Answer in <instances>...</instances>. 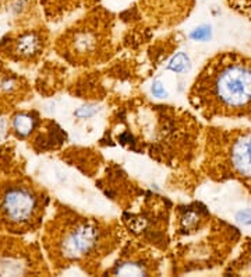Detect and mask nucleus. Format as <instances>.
Returning <instances> with one entry per match:
<instances>
[{
	"instance_id": "6ab92c4d",
	"label": "nucleus",
	"mask_w": 251,
	"mask_h": 277,
	"mask_svg": "<svg viewBox=\"0 0 251 277\" xmlns=\"http://www.w3.org/2000/svg\"><path fill=\"white\" fill-rule=\"evenodd\" d=\"M233 12L251 23V0H225Z\"/></svg>"
},
{
	"instance_id": "9d476101",
	"label": "nucleus",
	"mask_w": 251,
	"mask_h": 277,
	"mask_svg": "<svg viewBox=\"0 0 251 277\" xmlns=\"http://www.w3.org/2000/svg\"><path fill=\"white\" fill-rule=\"evenodd\" d=\"M50 274L38 243L0 232V276Z\"/></svg>"
},
{
	"instance_id": "a878e982",
	"label": "nucleus",
	"mask_w": 251,
	"mask_h": 277,
	"mask_svg": "<svg viewBox=\"0 0 251 277\" xmlns=\"http://www.w3.org/2000/svg\"><path fill=\"white\" fill-rule=\"evenodd\" d=\"M0 6H2V0H0Z\"/></svg>"
},
{
	"instance_id": "f8f14e48",
	"label": "nucleus",
	"mask_w": 251,
	"mask_h": 277,
	"mask_svg": "<svg viewBox=\"0 0 251 277\" xmlns=\"http://www.w3.org/2000/svg\"><path fill=\"white\" fill-rule=\"evenodd\" d=\"M29 98H32L31 83L27 77L13 72L0 57V116L13 112Z\"/></svg>"
},
{
	"instance_id": "423d86ee",
	"label": "nucleus",
	"mask_w": 251,
	"mask_h": 277,
	"mask_svg": "<svg viewBox=\"0 0 251 277\" xmlns=\"http://www.w3.org/2000/svg\"><path fill=\"white\" fill-rule=\"evenodd\" d=\"M113 23L115 17L111 12L95 6L56 38L53 49L73 66H94L106 62L115 53Z\"/></svg>"
},
{
	"instance_id": "ddd939ff",
	"label": "nucleus",
	"mask_w": 251,
	"mask_h": 277,
	"mask_svg": "<svg viewBox=\"0 0 251 277\" xmlns=\"http://www.w3.org/2000/svg\"><path fill=\"white\" fill-rule=\"evenodd\" d=\"M194 6V0H141V12L162 27L183 21Z\"/></svg>"
},
{
	"instance_id": "393cba45",
	"label": "nucleus",
	"mask_w": 251,
	"mask_h": 277,
	"mask_svg": "<svg viewBox=\"0 0 251 277\" xmlns=\"http://www.w3.org/2000/svg\"><path fill=\"white\" fill-rule=\"evenodd\" d=\"M237 220L241 221L243 224H251V210L240 211L237 214Z\"/></svg>"
},
{
	"instance_id": "20e7f679",
	"label": "nucleus",
	"mask_w": 251,
	"mask_h": 277,
	"mask_svg": "<svg viewBox=\"0 0 251 277\" xmlns=\"http://www.w3.org/2000/svg\"><path fill=\"white\" fill-rule=\"evenodd\" d=\"M239 239L236 227L212 216L202 203L174 209V258L180 273L222 265Z\"/></svg>"
},
{
	"instance_id": "4be33fe9",
	"label": "nucleus",
	"mask_w": 251,
	"mask_h": 277,
	"mask_svg": "<svg viewBox=\"0 0 251 277\" xmlns=\"http://www.w3.org/2000/svg\"><path fill=\"white\" fill-rule=\"evenodd\" d=\"M152 94H154V97H156V98H165V97L167 96L166 90H165V87H163V84H162L161 81H155L154 84H152Z\"/></svg>"
},
{
	"instance_id": "dca6fc26",
	"label": "nucleus",
	"mask_w": 251,
	"mask_h": 277,
	"mask_svg": "<svg viewBox=\"0 0 251 277\" xmlns=\"http://www.w3.org/2000/svg\"><path fill=\"white\" fill-rule=\"evenodd\" d=\"M99 0H41L45 17L48 21L59 23L63 18L81 9H89L98 5Z\"/></svg>"
},
{
	"instance_id": "6e6552de",
	"label": "nucleus",
	"mask_w": 251,
	"mask_h": 277,
	"mask_svg": "<svg viewBox=\"0 0 251 277\" xmlns=\"http://www.w3.org/2000/svg\"><path fill=\"white\" fill-rule=\"evenodd\" d=\"M170 204L166 199L148 195L139 209L126 211L123 216V226L133 232L134 237L142 242L155 245L156 248L166 249L169 245L167 226H169Z\"/></svg>"
},
{
	"instance_id": "5701e85b",
	"label": "nucleus",
	"mask_w": 251,
	"mask_h": 277,
	"mask_svg": "<svg viewBox=\"0 0 251 277\" xmlns=\"http://www.w3.org/2000/svg\"><path fill=\"white\" fill-rule=\"evenodd\" d=\"M96 111H98V109H92V111H89V108L84 107V108L77 109V111L74 112V116H78V118H89V116H92Z\"/></svg>"
},
{
	"instance_id": "b1692460",
	"label": "nucleus",
	"mask_w": 251,
	"mask_h": 277,
	"mask_svg": "<svg viewBox=\"0 0 251 277\" xmlns=\"http://www.w3.org/2000/svg\"><path fill=\"white\" fill-rule=\"evenodd\" d=\"M9 135V119L0 118V140H3Z\"/></svg>"
},
{
	"instance_id": "2eb2a0df",
	"label": "nucleus",
	"mask_w": 251,
	"mask_h": 277,
	"mask_svg": "<svg viewBox=\"0 0 251 277\" xmlns=\"http://www.w3.org/2000/svg\"><path fill=\"white\" fill-rule=\"evenodd\" d=\"M41 122L42 118L35 109L13 111L9 119V135L16 137L17 140H28L38 129Z\"/></svg>"
},
{
	"instance_id": "0eeeda50",
	"label": "nucleus",
	"mask_w": 251,
	"mask_h": 277,
	"mask_svg": "<svg viewBox=\"0 0 251 277\" xmlns=\"http://www.w3.org/2000/svg\"><path fill=\"white\" fill-rule=\"evenodd\" d=\"M50 204L49 193L22 172L0 175V232L27 235L39 231Z\"/></svg>"
},
{
	"instance_id": "9b49d317",
	"label": "nucleus",
	"mask_w": 251,
	"mask_h": 277,
	"mask_svg": "<svg viewBox=\"0 0 251 277\" xmlns=\"http://www.w3.org/2000/svg\"><path fill=\"white\" fill-rule=\"evenodd\" d=\"M105 274L115 276H154L161 274V256L142 241L127 242L116 262Z\"/></svg>"
},
{
	"instance_id": "f3484780",
	"label": "nucleus",
	"mask_w": 251,
	"mask_h": 277,
	"mask_svg": "<svg viewBox=\"0 0 251 277\" xmlns=\"http://www.w3.org/2000/svg\"><path fill=\"white\" fill-rule=\"evenodd\" d=\"M3 5L6 10L13 16L17 27H27V25L41 23V21H35L37 13H38L35 0H2V6Z\"/></svg>"
},
{
	"instance_id": "a211bd4d",
	"label": "nucleus",
	"mask_w": 251,
	"mask_h": 277,
	"mask_svg": "<svg viewBox=\"0 0 251 277\" xmlns=\"http://www.w3.org/2000/svg\"><path fill=\"white\" fill-rule=\"evenodd\" d=\"M226 273L233 274H251V239H247L244 249L236 258L233 263H230Z\"/></svg>"
},
{
	"instance_id": "f03ea898",
	"label": "nucleus",
	"mask_w": 251,
	"mask_h": 277,
	"mask_svg": "<svg viewBox=\"0 0 251 277\" xmlns=\"http://www.w3.org/2000/svg\"><path fill=\"white\" fill-rule=\"evenodd\" d=\"M123 238L122 223L83 214L56 202L53 214L44 224L42 248L53 270L61 273L78 267L96 274L120 248Z\"/></svg>"
},
{
	"instance_id": "aec40b11",
	"label": "nucleus",
	"mask_w": 251,
	"mask_h": 277,
	"mask_svg": "<svg viewBox=\"0 0 251 277\" xmlns=\"http://www.w3.org/2000/svg\"><path fill=\"white\" fill-rule=\"evenodd\" d=\"M189 68H190L189 56H187L186 53H183V52H178L177 55L170 60L169 66H167L169 70H173V72H176V73H183L186 70H189Z\"/></svg>"
},
{
	"instance_id": "4468645a",
	"label": "nucleus",
	"mask_w": 251,
	"mask_h": 277,
	"mask_svg": "<svg viewBox=\"0 0 251 277\" xmlns=\"http://www.w3.org/2000/svg\"><path fill=\"white\" fill-rule=\"evenodd\" d=\"M67 136L63 132L59 125L50 120V119H42V122L35 130L28 142L29 147L37 153H48L61 147V144L66 142Z\"/></svg>"
},
{
	"instance_id": "7ed1b4c3",
	"label": "nucleus",
	"mask_w": 251,
	"mask_h": 277,
	"mask_svg": "<svg viewBox=\"0 0 251 277\" xmlns=\"http://www.w3.org/2000/svg\"><path fill=\"white\" fill-rule=\"evenodd\" d=\"M189 101L208 120L251 122V56L237 51L218 52L193 81Z\"/></svg>"
},
{
	"instance_id": "f257e3e1",
	"label": "nucleus",
	"mask_w": 251,
	"mask_h": 277,
	"mask_svg": "<svg viewBox=\"0 0 251 277\" xmlns=\"http://www.w3.org/2000/svg\"><path fill=\"white\" fill-rule=\"evenodd\" d=\"M123 147L144 153L162 164H190L200 150L201 125L183 109L148 102L122 108L112 129Z\"/></svg>"
},
{
	"instance_id": "412c9836",
	"label": "nucleus",
	"mask_w": 251,
	"mask_h": 277,
	"mask_svg": "<svg viewBox=\"0 0 251 277\" xmlns=\"http://www.w3.org/2000/svg\"><path fill=\"white\" fill-rule=\"evenodd\" d=\"M211 27L209 25H200L190 34V38L194 41H208L211 38Z\"/></svg>"
},
{
	"instance_id": "1a4fd4ad",
	"label": "nucleus",
	"mask_w": 251,
	"mask_h": 277,
	"mask_svg": "<svg viewBox=\"0 0 251 277\" xmlns=\"http://www.w3.org/2000/svg\"><path fill=\"white\" fill-rule=\"evenodd\" d=\"M49 46V31L42 23L17 27L0 40V57L29 69L44 59Z\"/></svg>"
},
{
	"instance_id": "39448f33",
	"label": "nucleus",
	"mask_w": 251,
	"mask_h": 277,
	"mask_svg": "<svg viewBox=\"0 0 251 277\" xmlns=\"http://www.w3.org/2000/svg\"><path fill=\"white\" fill-rule=\"evenodd\" d=\"M201 170L217 182L234 181L251 193V126L206 128Z\"/></svg>"
}]
</instances>
